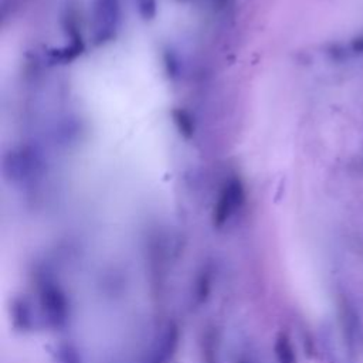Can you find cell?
Here are the masks:
<instances>
[{
  "mask_svg": "<svg viewBox=\"0 0 363 363\" xmlns=\"http://www.w3.org/2000/svg\"><path fill=\"white\" fill-rule=\"evenodd\" d=\"M246 205V188L239 176H232L221 185L214 209H213V225L216 229H223L243 210Z\"/></svg>",
  "mask_w": 363,
  "mask_h": 363,
  "instance_id": "3957f363",
  "label": "cell"
},
{
  "mask_svg": "<svg viewBox=\"0 0 363 363\" xmlns=\"http://www.w3.org/2000/svg\"><path fill=\"white\" fill-rule=\"evenodd\" d=\"M10 318L12 325L19 332H30L36 325L31 305L26 298L13 299L10 305Z\"/></svg>",
  "mask_w": 363,
  "mask_h": 363,
  "instance_id": "8992f818",
  "label": "cell"
},
{
  "mask_svg": "<svg viewBox=\"0 0 363 363\" xmlns=\"http://www.w3.org/2000/svg\"><path fill=\"white\" fill-rule=\"evenodd\" d=\"M57 363H82L81 355L71 343H61L56 349Z\"/></svg>",
  "mask_w": 363,
  "mask_h": 363,
  "instance_id": "8fae6325",
  "label": "cell"
},
{
  "mask_svg": "<svg viewBox=\"0 0 363 363\" xmlns=\"http://www.w3.org/2000/svg\"><path fill=\"white\" fill-rule=\"evenodd\" d=\"M214 283V269L210 265H205L195 280L193 301L196 305H203L210 298Z\"/></svg>",
  "mask_w": 363,
  "mask_h": 363,
  "instance_id": "52a82bcc",
  "label": "cell"
},
{
  "mask_svg": "<svg viewBox=\"0 0 363 363\" xmlns=\"http://www.w3.org/2000/svg\"><path fill=\"white\" fill-rule=\"evenodd\" d=\"M213 2H214V5H217L220 8H224L227 3L230 2V0H213Z\"/></svg>",
  "mask_w": 363,
  "mask_h": 363,
  "instance_id": "5bb4252c",
  "label": "cell"
},
{
  "mask_svg": "<svg viewBox=\"0 0 363 363\" xmlns=\"http://www.w3.org/2000/svg\"><path fill=\"white\" fill-rule=\"evenodd\" d=\"M200 352L203 363H221L220 360V338L216 328H207L200 341Z\"/></svg>",
  "mask_w": 363,
  "mask_h": 363,
  "instance_id": "ba28073f",
  "label": "cell"
},
{
  "mask_svg": "<svg viewBox=\"0 0 363 363\" xmlns=\"http://www.w3.org/2000/svg\"><path fill=\"white\" fill-rule=\"evenodd\" d=\"M121 26V0H94L91 37L98 47L114 41Z\"/></svg>",
  "mask_w": 363,
  "mask_h": 363,
  "instance_id": "277c9868",
  "label": "cell"
},
{
  "mask_svg": "<svg viewBox=\"0 0 363 363\" xmlns=\"http://www.w3.org/2000/svg\"><path fill=\"white\" fill-rule=\"evenodd\" d=\"M37 297L44 323L52 329H63L70 320V299L63 287L50 276L37 277Z\"/></svg>",
  "mask_w": 363,
  "mask_h": 363,
  "instance_id": "6da1fadb",
  "label": "cell"
},
{
  "mask_svg": "<svg viewBox=\"0 0 363 363\" xmlns=\"http://www.w3.org/2000/svg\"><path fill=\"white\" fill-rule=\"evenodd\" d=\"M172 118H173V122H175L177 131L182 133V136H185L186 140H191L196 131L192 115L184 108H177L172 112Z\"/></svg>",
  "mask_w": 363,
  "mask_h": 363,
  "instance_id": "30bf717a",
  "label": "cell"
},
{
  "mask_svg": "<svg viewBox=\"0 0 363 363\" xmlns=\"http://www.w3.org/2000/svg\"><path fill=\"white\" fill-rule=\"evenodd\" d=\"M274 353L279 363H297V355L290 336L286 332H280L276 338Z\"/></svg>",
  "mask_w": 363,
  "mask_h": 363,
  "instance_id": "9c48e42d",
  "label": "cell"
},
{
  "mask_svg": "<svg viewBox=\"0 0 363 363\" xmlns=\"http://www.w3.org/2000/svg\"><path fill=\"white\" fill-rule=\"evenodd\" d=\"M43 162L40 154L31 147L10 149L3 158V173L15 185H26L40 176Z\"/></svg>",
  "mask_w": 363,
  "mask_h": 363,
  "instance_id": "7a4b0ae2",
  "label": "cell"
},
{
  "mask_svg": "<svg viewBox=\"0 0 363 363\" xmlns=\"http://www.w3.org/2000/svg\"><path fill=\"white\" fill-rule=\"evenodd\" d=\"M180 343V329L175 321H168L152 342L145 363H169Z\"/></svg>",
  "mask_w": 363,
  "mask_h": 363,
  "instance_id": "5b68a950",
  "label": "cell"
},
{
  "mask_svg": "<svg viewBox=\"0 0 363 363\" xmlns=\"http://www.w3.org/2000/svg\"><path fill=\"white\" fill-rule=\"evenodd\" d=\"M133 5L142 20H154L158 15V0H133Z\"/></svg>",
  "mask_w": 363,
  "mask_h": 363,
  "instance_id": "7c38bea8",
  "label": "cell"
},
{
  "mask_svg": "<svg viewBox=\"0 0 363 363\" xmlns=\"http://www.w3.org/2000/svg\"><path fill=\"white\" fill-rule=\"evenodd\" d=\"M350 47H352V52L362 54V53H363V36L356 37V38L352 41Z\"/></svg>",
  "mask_w": 363,
  "mask_h": 363,
  "instance_id": "4fadbf2b",
  "label": "cell"
}]
</instances>
